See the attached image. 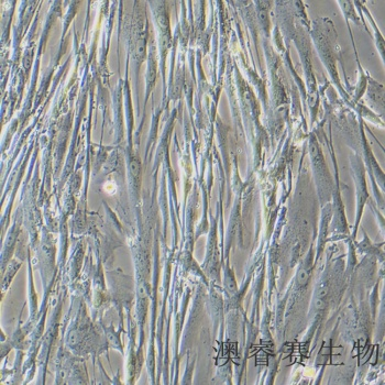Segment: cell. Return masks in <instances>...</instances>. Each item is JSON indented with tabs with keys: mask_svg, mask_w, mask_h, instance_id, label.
Masks as SVG:
<instances>
[{
	"mask_svg": "<svg viewBox=\"0 0 385 385\" xmlns=\"http://www.w3.org/2000/svg\"><path fill=\"white\" fill-rule=\"evenodd\" d=\"M307 280H308V273L307 271L303 270L298 273V282H299L300 285H305L307 283Z\"/></svg>",
	"mask_w": 385,
	"mask_h": 385,
	"instance_id": "obj_1",
	"label": "cell"
}]
</instances>
